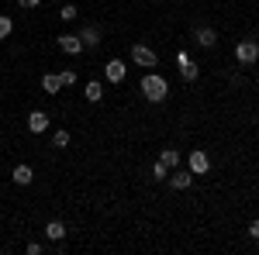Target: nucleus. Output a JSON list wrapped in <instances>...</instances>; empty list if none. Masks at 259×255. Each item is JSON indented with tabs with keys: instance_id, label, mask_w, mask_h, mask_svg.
Wrapping results in <instances>:
<instances>
[{
	"instance_id": "nucleus-6",
	"label": "nucleus",
	"mask_w": 259,
	"mask_h": 255,
	"mask_svg": "<svg viewBox=\"0 0 259 255\" xmlns=\"http://www.w3.org/2000/svg\"><path fill=\"white\" fill-rule=\"evenodd\" d=\"M124 69H128V66L121 59H111L104 66V79H107V83H121V79H124Z\"/></svg>"
},
{
	"instance_id": "nucleus-1",
	"label": "nucleus",
	"mask_w": 259,
	"mask_h": 255,
	"mask_svg": "<svg viewBox=\"0 0 259 255\" xmlns=\"http://www.w3.org/2000/svg\"><path fill=\"white\" fill-rule=\"evenodd\" d=\"M142 93L149 104H162V100L169 97V83L159 76V73H145L142 76Z\"/></svg>"
},
{
	"instance_id": "nucleus-10",
	"label": "nucleus",
	"mask_w": 259,
	"mask_h": 255,
	"mask_svg": "<svg viewBox=\"0 0 259 255\" xmlns=\"http://www.w3.org/2000/svg\"><path fill=\"white\" fill-rule=\"evenodd\" d=\"M11 179L18 183V186H31V179H35V173H31V166H14V173H11Z\"/></svg>"
},
{
	"instance_id": "nucleus-25",
	"label": "nucleus",
	"mask_w": 259,
	"mask_h": 255,
	"mask_svg": "<svg viewBox=\"0 0 259 255\" xmlns=\"http://www.w3.org/2000/svg\"><path fill=\"white\" fill-rule=\"evenodd\" d=\"M0 141H4V138H0Z\"/></svg>"
},
{
	"instance_id": "nucleus-13",
	"label": "nucleus",
	"mask_w": 259,
	"mask_h": 255,
	"mask_svg": "<svg viewBox=\"0 0 259 255\" xmlns=\"http://www.w3.org/2000/svg\"><path fill=\"white\" fill-rule=\"evenodd\" d=\"M41 90H45V93H59V90H62V79L56 76V73H45V76H41Z\"/></svg>"
},
{
	"instance_id": "nucleus-4",
	"label": "nucleus",
	"mask_w": 259,
	"mask_h": 255,
	"mask_svg": "<svg viewBox=\"0 0 259 255\" xmlns=\"http://www.w3.org/2000/svg\"><path fill=\"white\" fill-rule=\"evenodd\" d=\"M132 62H135V66H145V69H149V66H156V52H152V48H149V45H132Z\"/></svg>"
},
{
	"instance_id": "nucleus-5",
	"label": "nucleus",
	"mask_w": 259,
	"mask_h": 255,
	"mask_svg": "<svg viewBox=\"0 0 259 255\" xmlns=\"http://www.w3.org/2000/svg\"><path fill=\"white\" fill-rule=\"evenodd\" d=\"M194 41H197L200 48H214V45H218V31H214L211 24H200L197 31H194Z\"/></svg>"
},
{
	"instance_id": "nucleus-2",
	"label": "nucleus",
	"mask_w": 259,
	"mask_h": 255,
	"mask_svg": "<svg viewBox=\"0 0 259 255\" xmlns=\"http://www.w3.org/2000/svg\"><path fill=\"white\" fill-rule=\"evenodd\" d=\"M235 59H239L242 66H256L259 62V41L256 38H242L239 45H235Z\"/></svg>"
},
{
	"instance_id": "nucleus-14",
	"label": "nucleus",
	"mask_w": 259,
	"mask_h": 255,
	"mask_svg": "<svg viewBox=\"0 0 259 255\" xmlns=\"http://www.w3.org/2000/svg\"><path fill=\"white\" fill-rule=\"evenodd\" d=\"M83 97L90 100V104H97V100H104V83H87V90H83Z\"/></svg>"
},
{
	"instance_id": "nucleus-17",
	"label": "nucleus",
	"mask_w": 259,
	"mask_h": 255,
	"mask_svg": "<svg viewBox=\"0 0 259 255\" xmlns=\"http://www.w3.org/2000/svg\"><path fill=\"white\" fill-rule=\"evenodd\" d=\"M11 31H14V21H11V18H4V14H0V41L7 38Z\"/></svg>"
},
{
	"instance_id": "nucleus-19",
	"label": "nucleus",
	"mask_w": 259,
	"mask_h": 255,
	"mask_svg": "<svg viewBox=\"0 0 259 255\" xmlns=\"http://www.w3.org/2000/svg\"><path fill=\"white\" fill-rule=\"evenodd\" d=\"M69 145V131H56V138H52V148H66Z\"/></svg>"
},
{
	"instance_id": "nucleus-9",
	"label": "nucleus",
	"mask_w": 259,
	"mask_h": 255,
	"mask_svg": "<svg viewBox=\"0 0 259 255\" xmlns=\"http://www.w3.org/2000/svg\"><path fill=\"white\" fill-rule=\"evenodd\" d=\"M80 41H83V48H97L100 45V28L97 24H87L80 31Z\"/></svg>"
},
{
	"instance_id": "nucleus-20",
	"label": "nucleus",
	"mask_w": 259,
	"mask_h": 255,
	"mask_svg": "<svg viewBox=\"0 0 259 255\" xmlns=\"http://www.w3.org/2000/svg\"><path fill=\"white\" fill-rule=\"evenodd\" d=\"M166 173H169L166 162H156V166H152V179H166Z\"/></svg>"
},
{
	"instance_id": "nucleus-12",
	"label": "nucleus",
	"mask_w": 259,
	"mask_h": 255,
	"mask_svg": "<svg viewBox=\"0 0 259 255\" xmlns=\"http://www.w3.org/2000/svg\"><path fill=\"white\" fill-rule=\"evenodd\" d=\"M45 238H49V241H62V238H66V224H62V221H49V224H45Z\"/></svg>"
},
{
	"instance_id": "nucleus-24",
	"label": "nucleus",
	"mask_w": 259,
	"mask_h": 255,
	"mask_svg": "<svg viewBox=\"0 0 259 255\" xmlns=\"http://www.w3.org/2000/svg\"><path fill=\"white\" fill-rule=\"evenodd\" d=\"M18 4H21V7H38L41 0H18Z\"/></svg>"
},
{
	"instance_id": "nucleus-11",
	"label": "nucleus",
	"mask_w": 259,
	"mask_h": 255,
	"mask_svg": "<svg viewBox=\"0 0 259 255\" xmlns=\"http://www.w3.org/2000/svg\"><path fill=\"white\" fill-rule=\"evenodd\" d=\"M190 183H194V173H190V169H187V173H169V186H173V190H187Z\"/></svg>"
},
{
	"instance_id": "nucleus-15",
	"label": "nucleus",
	"mask_w": 259,
	"mask_h": 255,
	"mask_svg": "<svg viewBox=\"0 0 259 255\" xmlns=\"http://www.w3.org/2000/svg\"><path fill=\"white\" fill-rule=\"evenodd\" d=\"M159 162H166V169H177V166H180V152H177V148H162Z\"/></svg>"
},
{
	"instance_id": "nucleus-23",
	"label": "nucleus",
	"mask_w": 259,
	"mask_h": 255,
	"mask_svg": "<svg viewBox=\"0 0 259 255\" xmlns=\"http://www.w3.org/2000/svg\"><path fill=\"white\" fill-rule=\"evenodd\" d=\"M28 255H41V245H38V241H28Z\"/></svg>"
},
{
	"instance_id": "nucleus-8",
	"label": "nucleus",
	"mask_w": 259,
	"mask_h": 255,
	"mask_svg": "<svg viewBox=\"0 0 259 255\" xmlns=\"http://www.w3.org/2000/svg\"><path fill=\"white\" fill-rule=\"evenodd\" d=\"M45 128H49V114H45V111H31V114H28V131H31V135H41Z\"/></svg>"
},
{
	"instance_id": "nucleus-3",
	"label": "nucleus",
	"mask_w": 259,
	"mask_h": 255,
	"mask_svg": "<svg viewBox=\"0 0 259 255\" xmlns=\"http://www.w3.org/2000/svg\"><path fill=\"white\" fill-rule=\"evenodd\" d=\"M187 166H190V173H194V176H204V173L211 169V156H207L204 148H194V152L187 156Z\"/></svg>"
},
{
	"instance_id": "nucleus-22",
	"label": "nucleus",
	"mask_w": 259,
	"mask_h": 255,
	"mask_svg": "<svg viewBox=\"0 0 259 255\" xmlns=\"http://www.w3.org/2000/svg\"><path fill=\"white\" fill-rule=\"evenodd\" d=\"M249 238H252V241H259V217L249 224Z\"/></svg>"
},
{
	"instance_id": "nucleus-7",
	"label": "nucleus",
	"mask_w": 259,
	"mask_h": 255,
	"mask_svg": "<svg viewBox=\"0 0 259 255\" xmlns=\"http://www.w3.org/2000/svg\"><path fill=\"white\" fill-rule=\"evenodd\" d=\"M59 48L66 52V56H80V52H83L80 35H59Z\"/></svg>"
},
{
	"instance_id": "nucleus-18",
	"label": "nucleus",
	"mask_w": 259,
	"mask_h": 255,
	"mask_svg": "<svg viewBox=\"0 0 259 255\" xmlns=\"http://www.w3.org/2000/svg\"><path fill=\"white\" fill-rule=\"evenodd\" d=\"M62 21H76V14H80V7H73V4H62Z\"/></svg>"
},
{
	"instance_id": "nucleus-16",
	"label": "nucleus",
	"mask_w": 259,
	"mask_h": 255,
	"mask_svg": "<svg viewBox=\"0 0 259 255\" xmlns=\"http://www.w3.org/2000/svg\"><path fill=\"white\" fill-rule=\"evenodd\" d=\"M180 76L187 79V83H194V79H197V66H194V62H187V59H183V66H180Z\"/></svg>"
},
{
	"instance_id": "nucleus-21",
	"label": "nucleus",
	"mask_w": 259,
	"mask_h": 255,
	"mask_svg": "<svg viewBox=\"0 0 259 255\" xmlns=\"http://www.w3.org/2000/svg\"><path fill=\"white\" fill-rule=\"evenodd\" d=\"M59 79H62V86H73V83H76V73L66 69V73H59Z\"/></svg>"
}]
</instances>
